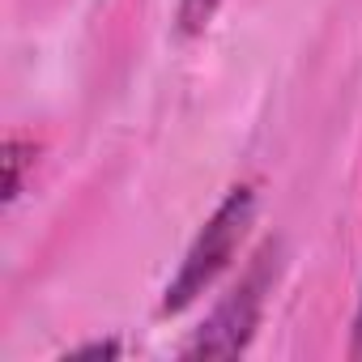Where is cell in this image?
<instances>
[{
  "label": "cell",
  "mask_w": 362,
  "mask_h": 362,
  "mask_svg": "<svg viewBox=\"0 0 362 362\" xmlns=\"http://www.w3.org/2000/svg\"><path fill=\"white\" fill-rule=\"evenodd\" d=\"M256 205H260V201H256V188H252V184H235V188L218 201V209L205 218V226H201L197 239L188 243V252H184V260H179L175 277L166 281L162 303H158V315H179V311H188V307L230 269L239 243L247 239V230H252V222H256Z\"/></svg>",
  "instance_id": "1"
},
{
  "label": "cell",
  "mask_w": 362,
  "mask_h": 362,
  "mask_svg": "<svg viewBox=\"0 0 362 362\" xmlns=\"http://www.w3.org/2000/svg\"><path fill=\"white\" fill-rule=\"evenodd\" d=\"M281 269V243H264L256 252V260L247 264V273L222 294V303L205 315V324L192 332V341L179 349L184 358H239L264 315V298L277 281Z\"/></svg>",
  "instance_id": "2"
},
{
  "label": "cell",
  "mask_w": 362,
  "mask_h": 362,
  "mask_svg": "<svg viewBox=\"0 0 362 362\" xmlns=\"http://www.w3.org/2000/svg\"><path fill=\"white\" fill-rule=\"evenodd\" d=\"M26 166H35V141L22 132L5 136V205H13L26 192Z\"/></svg>",
  "instance_id": "3"
},
{
  "label": "cell",
  "mask_w": 362,
  "mask_h": 362,
  "mask_svg": "<svg viewBox=\"0 0 362 362\" xmlns=\"http://www.w3.org/2000/svg\"><path fill=\"white\" fill-rule=\"evenodd\" d=\"M218 9H222V0H179V5H175V30L184 39H197V35L209 30Z\"/></svg>",
  "instance_id": "4"
},
{
  "label": "cell",
  "mask_w": 362,
  "mask_h": 362,
  "mask_svg": "<svg viewBox=\"0 0 362 362\" xmlns=\"http://www.w3.org/2000/svg\"><path fill=\"white\" fill-rule=\"evenodd\" d=\"M119 341L115 337H107V341H90V345H77V349H69L64 354V362H81V358H119Z\"/></svg>",
  "instance_id": "5"
},
{
  "label": "cell",
  "mask_w": 362,
  "mask_h": 362,
  "mask_svg": "<svg viewBox=\"0 0 362 362\" xmlns=\"http://www.w3.org/2000/svg\"><path fill=\"white\" fill-rule=\"evenodd\" d=\"M349 358H362V290H358V307H354V324H349Z\"/></svg>",
  "instance_id": "6"
}]
</instances>
